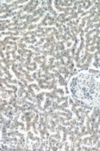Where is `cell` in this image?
Instances as JSON below:
<instances>
[{
  "mask_svg": "<svg viewBox=\"0 0 100 151\" xmlns=\"http://www.w3.org/2000/svg\"><path fill=\"white\" fill-rule=\"evenodd\" d=\"M70 88L74 97L86 105H99V78L87 73H80L72 79Z\"/></svg>",
  "mask_w": 100,
  "mask_h": 151,
  "instance_id": "cell-1",
  "label": "cell"
}]
</instances>
